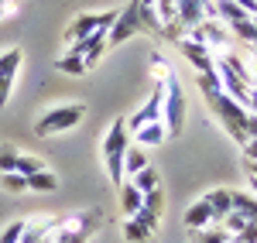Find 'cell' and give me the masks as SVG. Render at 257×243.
Instances as JSON below:
<instances>
[{
	"label": "cell",
	"instance_id": "cell-1",
	"mask_svg": "<svg viewBox=\"0 0 257 243\" xmlns=\"http://www.w3.org/2000/svg\"><path fill=\"white\" fill-rule=\"evenodd\" d=\"M216 76H219L223 93H226V96H233V100L247 110V106H250V89H254L250 69H247L237 55H223V59H216ZM247 113H250V110H247Z\"/></svg>",
	"mask_w": 257,
	"mask_h": 243
},
{
	"label": "cell",
	"instance_id": "cell-2",
	"mask_svg": "<svg viewBox=\"0 0 257 243\" xmlns=\"http://www.w3.org/2000/svg\"><path fill=\"white\" fill-rule=\"evenodd\" d=\"M206 103L213 106V113H216L219 123L226 127V134L243 147V144H247V117H250V113H247L233 96H226V93H216L213 100H206Z\"/></svg>",
	"mask_w": 257,
	"mask_h": 243
},
{
	"label": "cell",
	"instance_id": "cell-3",
	"mask_svg": "<svg viewBox=\"0 0 257 243\" xmlns=\"http://www.w3.org/2000/svg\"><path fill=\"white\" fill-rule=\"evenodd\" d=\"M161 86H165L161 123H165V130L175 137V134H182V127H185V93H182V86H178L175 72H168V76L161 79Z\"/></svg>",
	"mask_w": 257,
	"mask_h": 243
},
{
	"label": "cell",
	"instance_id": "cell-4",
	"mask_svg": "<svg viewBox=\"0 0 257 243\" xmlns=\"http://www.w3.org/2000/svg\"><path fill=\"white\" fill-rule=\"evenodd\" d=\"M127 137H131V130H127V123L117 120L110 130H106V141H103V158H106V175H110V182L123 185V151H127Z\"/></svg>",
	"mask_w": 257,
	"mask_h": 243
},
{
	"label": "cell",
	"instance_id": "cell-5",
	"mask_svg": "<svg viewBox=\"0 0 257 243\" xmlns=\"http://www.w3.org/2000/svg\"><path fill=\"white\" fill-rule=\"evenodd\" d=\"M86 117V106L82 103H69V106H52L38 123H35V134L38 137H52V134H62V130H69V127H76L82 123Z\"/></svg>",
	"mask_w": 257,
	"mask_h": 243
},
{
	"label": "cell",
	"instance_id": "cell-6",
	"mask_svg": "<svg viewBox=\"0 0 257 243\" xmlns=\"http://www.w3.org/2000/svg\"><path fill=\"white\" fill-rule=\"evenodd\" d=\"M134 35H141V0H131L123 7V14L113 18V24L106 28V45H123Z\"/></svg>",
	"mask_w": 257,
	"mask_h": 243
},
{
	"label": "cell",
	"instance_id": "cell-7",
	"mask_svg": "<svg viewBox=\"0 0 257 243\" xmlns=\"http://www.w3.org/2000/svg\"><path fill=\"white\" fill-rule=\"evenodd\" d=\"M113 11H103V14H79V18L69 24V31H65V41L69 45H76V41L89 38V35H96V31H106L110 24H113Z\"/></svg>",
	"mask_w": 257,
	"mask_h": 243
},
{
	"label": "cell",
	"instance_id": "cell-8",
	"mask_svg": "<svg viewBox=\"0 0 257 243\" xmlns=\"http://www.w3.org/2000/svg\"><path fill=\"white\" fill-rule=\"evenodd\" d=\"M161 103H165V86H161V79H158V82H155V89H151V96H148V103H144L141 110H134L131 120H123V123H127V130H141L144 123L161 120Z\"/></svg>",
	"mask_w": 257,
	"mask_h": 243
},
{
	"label": "cell",
	"instance_id": "cell-9",
	"mask_svg": "<svg viewBox=\"0 0 257 243\" xmlns=\"http://www.w3.org/2000/svg\"><path fill=\"white\" fill-rule=\"evenodd\" d=\"M21 69V48H4L0 52V106H7V96L14 89V79H18Z\"/></svg>",
	"mask_w": 257,
	"mask_h": 243
},
{
	"label": "cell",
	"instance_id": "cell-10",
	"mask_svg": "<svg viewBox=\"0 0 257 243\" xmlns=\"http://www.w3.org/2000/svg\"><path fill=\"white\" fill-rule=\"evenodd\" d=\"M185 38L199 41V45H206V48L213 52V48H223V45H226V28H223V21H199Z\"/></svg>",
	"mask_w": 257,
	"mask_h": 243
},
{
	"label": "cell",
	"instance_id": "cell-11",
	"mask_svg": "<svg viewBox=\"0 0 257 243\" xmlns=\"http://www.w3.org/2000/svg\"><path fill=\"white\" fill-rule=\"evenodd\" d=\"M103 52H106V31H96V35H89V38L76 41V45L69 48V55H79V59L86 62V69H93Z\"/></svg>",
	"mask_w": 257,
	"mask_h": 243
},
{
	"label": "cell",
	"instance_id": "cell-12",
	"mask_svg": "<svg viewBox=\"0 0 257 243\" xmlns=\"http://www.w3.org/2000/svg\"><path fill=\"white\" fill-rule=\"evenodd\" d=\"M175 45H178V52L196 65V72H213V69H216V59H213V52H209L206 45H199V41H192V38H182V41H175Z\"/></svg>",
	"mask_w": 257,
	"mask_h": 243
},
{
	"label": "cell",
	"instance_id": "cell-13",
	"mask_svg": "<svg viewBox=\"0 0 257 243\" xmlns=\"http://www.w3.org/2000/svg\"><path fill=\"white\" fill-rule=\"evenodd\" d=\"M202 7H206V0H178V14H175V21L182 24V31H185V35L196 28L199 21H206V18H202Z\"/></svg>",
	"mask_w": 257,
	"mask_h": 243
},
{
	"label": "cell",
	"instance_id": "cell-14",
	"mask_svg": "<svg viewBox=\"0 0 257 243\" xmlns=\"http://www.w3.org/2000/svg\"><path fill=\"white\" fill-rule=\"evenodd\" d=\"M209 223H213V209H209L206 199H199V202H192L185 209V226L189 229H206Z\"/></svg>",
	"mask_w": 257,
	"mask_h": 243
},
{
	"label": "cell",
	"instance_id": "cell-15",
	"mask_svg": "<svg viewBox=\"0 0 257 243\" xmlns=\"http://www.w3.org/2000/svg\"><path fill=\"white\" fill-rule=\"evenodd\" d=\"M148 164H151V161H148L144 147H141V144H134V147L127 144V151H123V178H127V175L134 178V175H138V171H144Z\"/></svg>",
	"mask_w": 257,
	"mask_h": 243
},
{
	"label": "cell",
	"instance_id": "cell-16",
	"mask_svg": "<svg viewBox=\"0 0 257 243\" xmlns=\"http://www.w3.org/2000/svg\"><path fill=\"white\" fill-rule=\"evenodd\" d=\"M230 202H233V212H240L247 223H257V199L250 192H233L230 188Z\"/></svg>",
	"mask_w": 257,
	"mask_h": 243
},
{
	"label": "cell",
	"instance_id": "cell-17",
	"mask_svg": "<svg viewBox=\"0 0 257 243\" xmlns=\"http://www.w3.org/2000/svg\"><path fill=\"white\" fill-rule=\"evenodd\" d=\"M206 202L213 209V223H219L226 212H233V202H230V188H213L209 195H206Z\"/></svg>",
	"mask_w": 257,
	"mask_h": 243
},
{
	"label": "cell",
	"instance_id": "cell-18",
	"mask_svg": "<svg viewBox=\"0 0 257 243\" xmlns=\"http://www.w3.org/2000/svg\"><path fill=\"white\" fill-rule=\"evenodd\" d=\"M134 134H138L141 147H155V144L165 141V134H168V130H165V123H161V120H155V123H144V127L134 130Z\"/></svg>",
	"mask_w": 257,
	"mask_h": 243
},
{
	"label": "cell",
	"instance_id": "cell-19",
	"mask_svg": "<svg viewBox=\"0 0 257 243\" xmlns=\"http://www.w3.org/2000/svg\"><path fill=\"white\" fill-rule=\"evenodd\" d=\"M141 202H144V195H141V192H138L131 182L120 185V209H123V216H127V219H131V216L141 209Z\"/></svg>",
	"mask_w": 257,
	"mask_h": 243
},
{
	"label": "cell",
	"instance_id": "cell-20",
	"mask_svg": "<svg viewBox=\"0 0 257 243\" xmlns=\"http://www.w3.org/2000/svg\"><path fill=\"white\" fill-rule=\"evenodd\" d=\"M131 185L138 188L141 195H148V192H155V188H161V178H158V171H155V168L148 164L144 171H138V175L131 178Z\"/></svg>",
	"mask_w": 257,
	"mask_h": 243
},
{
	"label": "cell",
	"instance_id": "cell-21",
	"mask_svg": "<svg viewBox=\"0 0 257 243\" xmlns=\"http://www.w3.org/2000/svg\"><path fill=\"white\" fill-rule=\"evenodd\" d=\"M123 236H127V243H151L155 229H148V226L138 223V219H127V223H123Z\"/></svg>",
	"mask_w": 257,
	"mask_h": 243
},
{
	"label": "cell",
	"instance_id": "cell-22",
	"mask_svg": "<svg viewBox=\"0 0 257 243\" xmlns=\"http://www.w3.org/2000/svg\"><path fill=\"white\" fill-rule=\"evenodd\" d=\"M28 188H35V192H55V188H59V178L45 168V171H38V175L28 178Z\"/></svg>",
	"mask_w": 257,
	"mask_h": 243
},
{
	"label": "cell",
	"instance_id": "cell-23",
	"mask_svg": "<svg viewBox=\"0 0 257 243\" xmlns=\"http://www.w3.org/2000/svg\"><path fill=\"white\" fill-rule=\"evenodd\" d=\"M55 69H59V72H69V76H86V72H89V69H86V62H82L79 55H69V52L55 62Z\"/></svg>",
	"mask_w": 257,
	"mask_h": 243
},
{
	"label": "cell",
	"instance_id": "cell-24",
	"mask_svg": "<svg viewBox=\"0 0 257 243\" xmlns=\"http://www.w3.org/2000/svg\"><path fill=\"white\" fill-rule=\"evenodd\" d=\"M141 31H151V35H161V21L155 4H141Z\"/></svg>",
	"mask_w": 257,
	"mask_h": 243
},
{
	"label": "cell",
	"instance_id": "cell-25",
	"mask_svg": "<svg viewBox=\"0 0 257 243\" xmlns=\"http://www.w3.org/2000/svg\"><path fill=\"white\" fill-rule=\"evenodd\" d=\"M196 82H199V89H202V96H206V100H213L216 93H223L216 69H213V72H199V79H196Z\"/></svg>",
	"mask_w": 257,
	"mask_h": 243
},
{
	"label": "cell",
	"instance_id": "cell-26",
	"mask_svg": "<svg viewBox=\"0 0 257 243\" xmlns=\"http://www.w3.org/2000/svg\"><path fill=\"white\" fill-rule=\"evenodd\" d=\"M38 171H45V161H41V158H31V154H18V175L31 178V175H38Z\"/></svg>",
	"mask_w": 257,
	"mask_h": 243
},
{
	"label": "cell",
	"instance_id": "cell-27",
	"mask_svg": "<svg viewBox=\"0 0 257 243\" xmlns=\"http://www.w3.org/2000/svg\"><path fill=\"white\" fill-rule=\"evenodd\" d=\"M131 219H138V223H144L148 229H158V223H161V209H151V205H144L141 202V209L131 216Z\"/></svg>",
	"mask_w": 257,
	"mask_h": 243
},
{
	"label": "cell",
	"instance_id": "cell-28",
	"mask_svg": "<svg viewBox=\"0 0 257 243\" xmlns=\"http://www.w3.org/2000/svg\"><path fill=\"white\" fill-rule=\"evenodd\" d=\"M0 188H7V192L21 195V192H28V178L18 175V171H7V175H0Z\"/></svg>",
	"mask_w": 257,
	"mask_h": 243
},
{
	"label": "cell",
	"instance_id": "cell-29",
	"mask_svg": "<svg viewBox=\"0 0 257 243\" xmlns=\"http://www.w3.org/2000/svg\"><path fill=\"white\" fill-rule=\"evenodd\" d=\"M7 171H18V151L14 147H0V175H7Z\"/></svg>",
	"mask_w": 257,
	"mask_h": 243
},
{
	"label": "cell",
	"instance_id": "cell-30",
	"mask_svg": "<svg viewBox=\"0 0 257 243\" xmlns=\"http://www.w3.org/2000/svg\"><path fill=\"white\" fill-rule=\"evenodd\" d=\"M230 28H233V31H237V38H243V41H254V21L250 18H243V21H233V24H230Z\"/></svg>",
	"mask_w": 257,
	"mask_h": 243
},
{
	"label": "cell",
	"instance_id": "cell-31",
	"mask_svg": "<svg viewBox=\"0 0 257 243\" xmlns=\"http://www.w3.org/2000/svg\"><path fill=\"white\" fill-rule=\"evenodd\" d=\"M199 233V243H230V236H226V233H223V229H196Z\"/></svg>",
	"mask_w": 257,
	"mask_h": 243
},
{
	"label": "cell",
	"instance_id": "cell-32",
	"mask_svg": "<svg viewBox=\"0 0 257 243\" xmlns=\"http://www.w3.org/2000/svg\"><path fill=\"white\" fill-rule=\"evenodd\" d=\"M230 243H257V223H247L237 236H230Z\"/></svg>",
	"mask_w": 257,
	"mask_h": 243
},
{
	"label": "cell",
	"instance_id": "cell-33",
	"mask_svg": "<svg viewBox=\"0 0 257 243\" xmlns=\"http://www.w3.org/2000/svg\"><path fill=\"white\" fill-rule=\"evenodd\" d=\"M254 137H257V117L250 113L247 117V141H254Z\"/></svg>",
	"mask_w": 257,
	"mask_h": 243
},
{
	"label": "cell",
	"instance_id": "cell-34",
	"mask_svg": "<svg viewBox=\"0 0 257 243\" xmlns=\"http://www.w3.org/2000/svg\"><path fill=\"white\" fill-rule=\"evenodd\" d=\"M243 168H247V175H250V178H257V161H250V158H243Z\"/></svg>",
	"mask_w": 257,
	"mask_h": 243
},
{
	"label": "cell",
	"instance_id": "cell-35",
	"mask_svg": "<svg viewBox=\"0 0 257 243\" xmlns=\"http://www.w3.org/2000/svg\"><path fill=\"white\" fill-rule=\"evenodd\" d=\"M247 110H250V113H254V117H257V86H254V89H250V106H247Z\"/></svg>",
	"mask_w": 257,
	"mask_h": 243
},
{
	"label": "cell",
	"instance_id": "cell-36",
	"mask_svg": "<svg viewBox=\"0 0 257 243\" xmlns=\"http://www.w3.org/2000/svg\"><path fill=\"white\" fill-rule=\"evenodd\" d=\"M4 14H7V0H0V18H4Z\"/></svg>",
	"mask_w": 257,
	"mask_h": 243
},
{
	"label": "cell",
	"instance_id": "cell-37",
	"mask_svg": "<svg viewBox=\"0 0 257 243\" xmlns=\"http://www.w3.org/2000/svg\"><path fill=\"white\" fill-rule=\"evenodd\" d=\"M250 188H254V195H257V178H250Z\"/></svg>",
	"mask_w": 257,
	"mask_h": 243
},
{
	"label": "cell",
	"instance_id": "cell-38",
	"mask_svg": "<svg viewBox=\"0 0 257 243\" xmlns=\"http://www.w3.org/2000/svg\"><path fill=\"white\" fill-rule=\"evenodd\" d=\"M250 45H254V48H257V31H254V41H250Z\"/></svg>",
	"mask_w": 257,
	"mask_h": 243
},
{
	"label": "cell",
	"instance_id": "cell-39",
	"mask_svg": "<svg viewBox=\"0 0 257 243\" xmlns=\"http://www.w3.org/2000/svg\"><path fill=\"white\" fill-rule=\"evenodd\" d=\"M52 243H62V240H52Z\"/></svg>",
	"mask_w": 257,
	"mask_h": 243
}]
</instances>
